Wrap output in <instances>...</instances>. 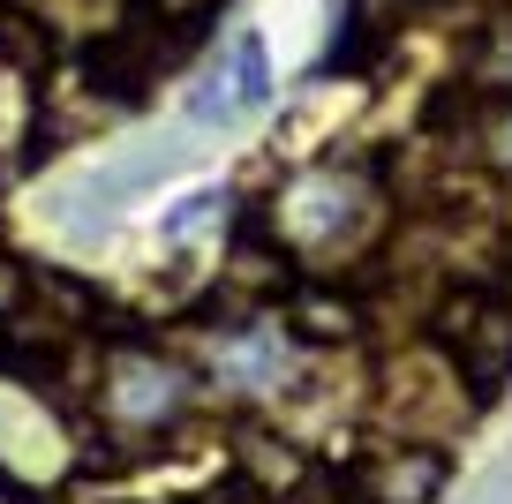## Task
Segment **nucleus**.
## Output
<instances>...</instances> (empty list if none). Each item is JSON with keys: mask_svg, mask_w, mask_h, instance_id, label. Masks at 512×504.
<instances>
[{"mask_svg": "<svg viewBox=\"0 0 512 504\" xmlns=\"http://www.w3.org/2000/svg\"><path fill=\"white\" fill-rule=\"evenodd\" d=\"M430 347L467 377L475 399H497L512 384V264L490 279H460L430 309Z\"/></svg>", "mask_w": 512, "mask_h": 504, "instance_id": "nucleus-3", "label": "nucleus"}, {"mask_svg": "<svg viewBox=\"0 0 512 504\" xmlns=\"http://www.w3.org/2000/svg\"><path fill=\"white\" fill-rule=\"evenodd\" d=\"M384 219V189L362 174V166H302L287 189L272 196L264 226H272L279 256L287 264H309V271H332L339 256H362L369 234Z\"/></svg>", "mask_w": 512, "mask_h": 504, "instance_id": "nucleus-2", "label": "nucleus"}, {"mask_svg": "<svg viewBox=\"0 0 512 504\" xmlns=\"http://www.w3.org/2000/svg\"><path fill=\"white\" fill-rule=\"evenodd\" d=\"M452 482V452L445 444H407V437H384L377 452L354 459V482L347 504H437Z\"/></svg>", "mask_w": 512, "mask_h": 504, "instance_id": "nucleus-5", "label": "nucleus"}, {"mask_svg": "<svg viewBox=\"0 0 512 504\" xmlns=\"http://www.w3.org/2000/svg\"><path fill=\"white\" fill-rule=\"evenodd\" d=\"M377 407H384V422H392V437H407V444H452L482 414V399L467 392V377L430 347V339H422V347H407V354L384 362Z\"/></svg>", "mask_w": 512, "mask_h": 504, "instance_id": "nucleus-4", "label": "nucleus"}, {"mask_svg": "<svg viewBox=\"0 0 512 504\" xmlns=\"http://www.w3.org/2000/svg\"><path fill=\"white\" fill-rule=\"evenodd\" d=\"M460 151L475 158L482 174L512 181V91H467V113H460Z\"/></svg>", "mask_w": 512, "mask_h": 504, "instance_id": "nucleus-8", "label": "nucleus"}, {"mask_svg": "<svg viewBox=\"0 0 512 504\" xmlns=\"http://www.w3.org/2000/svg\"><path fill=\"white\" fill-rule=\"evenodd\" d=\"M272 98V68H264V38L241 31L234 53H226V76H211V91H196V113L204 121H234V113H256Z\"/></svg>", "mask_w": 512, "mask_h": 504, "instance_id": "nucleus-6", "label": "nucleus"}, {"mask_svg": "<svg viewBox=\"0 0 512 504\" xmlns=\"http://www.w3.org/2000/svg\"><path fill=\"white\" fill-rule=\"evenodd\" d=\"M196 414V369L166 347L144 339H113L91 369V392H83V422L98 444L113 452H159L181 422Z\"/></svg>", "mask_w": 512, "mask_h": 504, "instance_id": "nucleus-1", "label": "nucleus"}, {"mask_svg": "<svg viewBox=\"0 0 512 504\" xmlns=\"http://www.w3.org/2000/svg\"><path fill=\"white\" fill-rule=\"evenodd\" d=\"M362 301L339 294V286H302V294L287 301V331L294 339H309V347H354L362 339Z\"/></svg>", "mask_w": 512, "mask_h": 504, "instance_id": "nucleus-7", "label": "nucleus"}, {"mask_svg": "<svg viewBox=\"0 0 512 504\" xmlns=\"http://www.w3.org/2000/svg\"><path fill=\"white\" fill-rule=\"evenodd\" d=\"M467 91H512V16H497L482 31V53H475V83Z\"/></svg>", "mask_w": 512, "mask_h": 504, "instance_id": "nucleus-9", "label": "nucleus"}]
</instances>
